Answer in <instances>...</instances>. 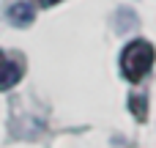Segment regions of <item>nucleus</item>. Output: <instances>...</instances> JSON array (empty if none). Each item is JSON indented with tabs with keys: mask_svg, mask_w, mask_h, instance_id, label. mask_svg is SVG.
Listing matches in <instances>:
<instances>
[{
	"mask_svg": "<svg viewBox=\"0 0 156 148\" xmlns=\"http://www.w3.org/2000/svg\"><path fill=\"white\" fill-rule=\"evenodd\" d=\"M41 5H52V3H58V0H38Z\"/></svg>",
	"mask_w": 156,
	"mask_h": 148,
	"instance_id": "4",
	"label": "nucleus"
},
{
	"mask_svg": "<svg viewBox=\"0 0 156 148\" xmlns=\"http://www.w3.org/2000/svg\"><path fill=\"white\" fill-rule=\"evenodd\" d=\"M19 77H22V69H19V63H14V60H5V58L0 55V91H5V88L16 85V82H19Z\"/></svg>",
	"mask_w": 156,
	"mask_h": 148,
	"instance_id": "2",
	"label": "nucleus"
},
{
	"mask_svg": "<svg viewBox=\"0 0 156 148\" xmlns=\"http://www.w3.org/2000/svg\"><path fill=\"white\" fill-rule=\"evenodd\" d=\"M154 58H156V52H154V47H151L148 41H132V44H126V49H123V55H121L123 77L132 80V82H140V80L151 71Z\"/></svg>",
	"mask_w": 156,
	"mask_h": 148,
	"instance_id": "1",
	"label": "nucleus"
},
{
	"mask_svg": "<svg viewBox=\"0 0 156 148\" xmlns=\"http://www.w3.org/2000/svg\"><path fill=\"white\" fill-rule=\"evenodd\" d=\"M8 16H11L16 25H27V22L33 19V8H30L27 3H19V5H14V8L8 11Z\"/></svg>",
	"mask_w": 156,
	"mask_h": 148,
	"instance_id": "3",
	"label": "nucleus"
}]
</instances>
